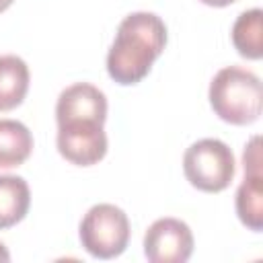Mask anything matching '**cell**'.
Wrapping results in <instances>:
<instances>
[{"mask_svg": "<svg viewBox=\"0 0 263 263\" xmlns=\"http://www.w3.org/2000/svg\"><path fill=\"white\" fill-rule=\"evenodd\" d=\"M166 25L148 10L127 14L115 33L107 51V74L121 86H132L144 80L154 60L164 51Z\"/></svg>", "mask_w": 263, "mask_h": 263, "instance_id": "obj_1", "label": "cell"}, {"mask_svg": "<svg viewBox=\"0 0 263 263\" xmlns=\"http://www.w3.org/2000/svg\"><path fill=\"white\" fill-rule=\"evenodd\" d=\"M208 99L212 111L230 125H251L263 109V88L255 72L226 66L210 82Z\"/></svg>", "mask_w": 263, "mask_h": 263, "instance_id": "obj_2", "label": "cell"}, {"mask_svg": "<svg viewBox=\"0 0 263 263\" xmlns=\"http://www.w3.org/2000/svg\"><path fill=\"white\" fill-rule=\"evenodd\" d=\"M183 173L191 187L203 193H220L234 179V154L222 140H197L183 154Z\"/></svg>", "mask_w": 263, "mask_h": 263, "instance_id": "obj_3", "label": "cell"}, {"mask_svg": "<svg viewBox=\"0 0 263 263\" xmlns=\"http://www.w3.org/2000/svg\"><path fill=\"white\" fill-rule=\"evenodd\" d=\"M78 236L90 257L115 259L129 242L127 214L113 203H97L80 220Z\"/></svg>", "mask_w": 263, "mask_h": 263, "instance_id": "obj_4", "label": "cell"}, {"mask_svg": "<svg viewBox=\"0 0 263 263\" xmlns=\"http://www.w3.org/2000/svg\"><path fill=\"white\" fill-rule=\"evenodd\" d=\"M105 123L76 119L58 123L55 146L62 158L76 166H92L101 162L107 154V134Z\"/></svg>", "mask_w": 263, "mask_h": 263, "instance_id": "obj_5", "label": "cell"}, {"mask_svg": "<svg viewBox=\"0 0 263 263\" xmlns=\"http://www.w3.org/2000/svg\"><path fill=\"white\" fill-rule=\"evenodd\" d=\"M193 247V232L179 218H158L144 234V255L150 263H185Z\"/></svg>", "mask_w": 263, "mask_h": 263, "instance_id": "obj_6", "label": "cell"}, {"mask_svg": "<svg viewBox=\"0 0 263 263\" xmlns=\"http://www.w3.org/2000/svg\"><path fill=\"white\" fill-rule=\"evenodd\" d=\"M88 119L105 123L107 119V97L101 88L90 82H74L66 86L55 103V121H76Z\"/></svg>", "mask_w": 263, "mask_h": 263, "instance_id": "obj_7", "label": "cell"}, {"mask_svg": "<svg viewBox=\"0 0 263 263\" xmlns=\"http://www.w3.org/2000/svg\"><path fill=\"white\" fill-rule=\"evenodd\" d=\"M29 66L14 53L0 55V113L16 109L29 90Z\"/></svg>", "mask_w": 263, "mask_h": 263, "instance_id": "obj_8", "label": "cell"}, {"mask_svg": "<svg viewBox=\"0 0 263 263\" xmlns=\"http://www.w3.org/2000/svg\"><path fill=\"white\" fill-rule=\"evenodd\" d=\"M31 189L18 175H0V230L16 226L29 212Z\"/></svg>", "mask_w": 263, "mask_h": 263, "instance_id": "obj_9", "label": "cell"}, {"mask_svg": "<svg viewBox=\"0 0 263 263\" xmlns=\"http://www.w3.org/2000/svg\"><path fill=\"white\" fill-rule=\"evenodd\" d=\"M33 152V134L16 119H0V168L21 166Z\"/></svg>", "mask_w": 263, "mask_h": 263, "instance_id": "obj_10", "label": "cell"}, {"mask_svg": "<svg viewBox=\"0 0 263 263\" xmlns=\"http://www.w3.org/2000/svg\"><path fill=\"white\" fill-rule=\"evenodd\" d=\"M230 37L240 58L261 60L263 58V10L251 8L240 12L232 25Z\"/></svg>", "mask_w": 263, "mask_h": 263, "instance_id": "obj_11", "label": "cell"}, {"mask_svg": "<svg viewBox=\"0 0 263 263\" xmlns=\"http://www.w3.org/2000/svg\"><path fill=\"white\" fill-rule=\"evenodd\" d=\"M234 208L249 230H263V175H245L234 195Z\"/></svg>", "mask_w": 263, "mask_h": 263, "instance_id": "obj_12", "label": "cell"}, {"mask_svg": "<svg viewBox=\"0 0 263 263\" xmlns=\"http://www.w3.org/2000/svg\"><path fill=\"white\" fill-rule=\"evenodd\" d=\"M261 138L253 136L247 144H245V152H242V168L245 175H261Z\"/></svg>", "mask_w": 263, "mask_h": 263, "instance_id": "obj_13", "label": "cell"}, {"mask_svg": "<svg viewBox=\"0 0 263 263\" xmlns=\"http://www.w3.org/2000/svg\"><path fill=\"white\" fill-rule=\"evenodd\" d=\"M199 2L205 4V6H214V8H224V6L234 4L236 0H199Z\"/></svg>", "mask_w": 263, "mask_h": 263, "instance_id": "obj_14", "label": "cell"}, {"mask_svg": "<svg viewBox=\"0 0 263 263\" xmlns=\"http://www.w3.org/2000/svg\"><path fill=\"white\" fill-rule=\"evenodd\" d=\"M8 261H10V253L4 247V242H0V263H8Z\"/></svg>", "mask_w": 263, "mask_h": 263, "instance_id": "obj_15", "label": "cell"}, {"mask_svg": "<svg viewBox=\"0 0 263 263\" xmlns=\"http://www.w3.org/2000/svg\"><path fill=\"white\" fill-rule=\"evenodd\" d=\"M12 2H14V0H0V12H4L6 8H10Z\"/></svg>", "mask_w": 263, "mask_h": 263, "instance_id": "obj_16", "label": "cell"}]
</instances>
